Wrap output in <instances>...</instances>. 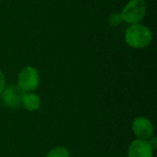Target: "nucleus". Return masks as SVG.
Returning a JSON list of instances; mask_svg holds the SVG:
<instances>
[{
  "mask_svg": "<svg viewBox=\"0 0 157 157\" xmlns=\"http://www.w3.org/2000/svg\"><path fill=\"white\" fill-rule=\"evenodd\" d=\"M152 32L141 23L131 25L125 31L124 40L126 43L135 49H142L148 46L152 41Z\"/></svg>",
  "mask_w": 157,
  "mask_h": 157,
  "instance_id": "obj_1",
  "label": "nucleus"
},
{
  "mask_svg": "<svg viewBox=\"0 0 157 157\" xmlns=\"http://www.w3.org/2000/svg\"><path fill=\"white\" fill-rule=\"evenodd\" d=\"M146 13V2L144 0H130L121 12L122 20L128 24L140 23Z\"/></svg>",
  "mask_w": 157,
  "mask_h": 157,
  "instance_id": "obj_2",
  "label": "nucleus"
},
{
  "mask_svg": "<svg viewBox=\"0 0 157 157\" xmlns=\"http://www.w3.org/2000/svg\"><path fill=\"white\" fill-rule=\"evenodd\" d=\"M40 85V75L36 68L32 66L23 67L17 75V86L25 92H33Z\"/></svg>",
  "mask_w": 157,
  "mask_h": 157,
  "instance_id": "obj_3",
  "label": "nucleus"
},
{
  "mask_svg": "<svg viewBox=\"0 0 157 157\" xmlns=\"http://www.w3.org/2000/svg\"><path fill=\"white\" fill-rule=\"evenodd\" d=\"M24 91L17 85H9L3 90L1 99L4 105L11 109H18L22 103Z\"/></svg>",
  "mask_w": 157,
  "mask_h": 157,
  "instance_id": "obj_4",
  "label": "nucleus"
},
{
  "mask_svg": "<svg viewBox=\"0 0 157 157\" xmlns=\"http://www.w3.org/2000/svg\"><path fill=\"white\" fill-rule=\"evenodd\" d=\"M132 130L137 139L148 140L153 136L155 129L152 121L145 117L136 118L132 124Z\"/></svg>",
  "mask_w": 157,
  "mask_h": 157,
  "instance_id": "obj_5",
  "label": "nucleus"
},
{
  "mask_svg": "<svg viewBox=\"0 0 157 157\" xmlns=\"http://www.w3.org/2000/svg\"><path fill=\"white\" fill-rule=\"evenodd\" d=\"M154 150L147 140L136 139L132 142L128 149V157H153Z\"/></svg>",
  "mask_w": 157,
  "mask_h": 157,
  "instance_id": "obj_6",
  "label": "nucleus"
},
{
  "mask_svg": "<svg viewBox=\"0 0 157 157\" xmlns=\"http://www.w3.org/2000/svg\"><path fill=\"white\" fill-rule=\"evenodd\" d=\"M21 106H23L29 111H35L40 107V98L37 94L33 92L24 93Z\"/></svg>",
  "mask_w": 157,
  "mask_h": 157,
  "instance_id": "obj_7",
  "label": "nucleus"
},
{
  "mask_svg": "<svg viewBox=\"0 0 157 157\" xmlns=\"http://www.w3.org/2000/svg\"><path fill=\"white\" fill-rule=\"evenodd\" d=\"M46 157H70V153L65 147L59 146L52 149Z\"/></svg>",
  "mask_w": 157,
  "mask_h": 157,
  "instance_id": "obj_8",
  "label": "nucleus"
},
{
  "mask_svg": "<svg viewBox=\"0 0 157 157\" xmlns=\"http://www.w3.org/2000/svg\"><path fill=\"white\" fill-rule=\"evenodd\" d=\"M123 22L122 20V17L121 12H114L111 13L109 17V24L111 27H117L119 25H121Z\"/></svg>",
  "mask_w": 157,
  "mask_h": 157,
  "instance_id": "obj_9",
  "label": "nucleus"
},
{
  "mask_svg": "<svg viewBox=\"0 0 157 157\" xmlns=\"http://www.w3.org/2000/svg\"><path fill=\"white\" fill-rule=\"evenodd\" d=\"M148 143H149V144H150V146H151V148L153 149V150H155L157 148V139L155 136H151L148 140Z\"/></svg>",
  "mask_w": 157,
  "mask_h": 157,
  "instance_id": "obj_10",
  "label": "nucleus"
},
{
  "mask_svg": "<svg viewBox=\"0 0 157 157\" xmlns=\"http://www.w3.org/2000/svg\"><path fill=\"white\" fill-rule=\"evenodd\" d=\"M6 87V79H5V75L4 74L0 71V95L2 94L3 90Z\"/></svg>",
  "mask_w": 157,
  "mask_h": 157,
  "instance_id": "obj_11",
  "label": "nucleus"
}]
</instances>
